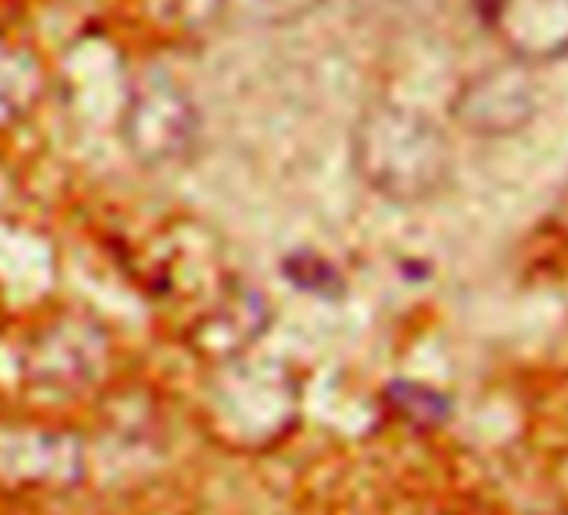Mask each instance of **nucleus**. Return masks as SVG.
<instances>
[{
	"mask_svg": "<svg viewBox=\"0 0 568 515\" xmlns=\"http://www.w3.org/2000/svg\"><path fill=\"white\" fill-rule=\"evenodd\" d=\"M221 4L251 24H292L308 18L322 0H221Z\"/></svg>",
	"mask_w": 568,
	"mask_h": 515,
	"instance_id": "6",
	"label": "nucleus"
},
{
	"mask_svg": "<svg viewBox=\"0 0 568 515\" xmlns=\"http://www.w3.org/2000/svg\"><path fill=\"white\" fill-rule=\"evenodd\" d=\"M44 94V74L31 51L0 44V124L21 121Z\"/></svg>",
	"mask_w": 568,
	"mask_h": 515,
	"instance_id": "5",
	"label": "nucleus"
},
{
	"mask_svg": "<svg viewBox=\"0 0 568 515\" xmlns=\"http://www.w3.org/2000/svg\"><path fill=\"white\" fill-rule=\"evenodd\" d=\"M488 21L511 61L535 68L568 58V0H491Z\"/></svg>",
	"mask_w": 568,
	"mask_h": 515,
	"instance_id": "4",
	"label": "nucleus"
},
{
	"mask_svg": "<svg viewBox=\"0 0 568 515\" xmlns=\"http://www.w3.org/2000/svg\"><path fill=\"white\" fill-rule=\"evenodd\" d=\"M538 111V84L528 64L505 61L468 78L452 104L455 121L481 138L521 131Z\"/></svg>",
	"mask_w": 568,
	"mask_h": 515,
	"instance_id": "3",
	"label": "nucleus"
},
{
	"mask_svg": "<svg viewBox=\"0 0 568 515\" xmlns=\"http://www.w3.org/2000/svg\"><path fill=\"white\" fill-rule=\"evenodd\" d=\"M352 161L368 188L395 201L432 198L452 174V144L422 111L378 101L362 111Z\"/></svg>",
	"mask_w": 568,
	"mask_h": 515,
	"instance_id": "1",
	"label": "nucleus"
},
{
	"mask_svg": "<svg viewBox=\"0 0 568 515\" xmlns=\"http://www.w3.org/2000/svg\"><path fill=\"white\" fill-rule=\"evenodd\" d=\"M121 141L148 171L184 164L201 141V111L171 71H144L121 114Z\"/></svg>",
	"mask_w": 568,
	"mask_h": 515,
	"instance_id": "2",
	"label": "nucleus"
}]
</instances>
